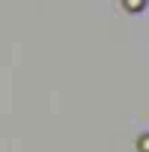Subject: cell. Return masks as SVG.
Wrapping results in <instances>:
<instances>
[{"label":"cell","instance_id":"cell-1","mask_svg":"<svg viewBox=\"0 0 149 152\" xmlns=\"http://www.w3.org/2000/svg\"><path fill=\"white\" fill-rule=\"evenodd\" d=\"M125 6H128L131 12H137V9H143V6H146V0H125Z\"/></svg>","mask_w":149,"mask_h":152},{"label":"cell","instance_id":"cell-2","mask_svg":"<svg viewBox=\"0 0 149 152\" xmlns=\"http://www.w3.org/2000/svg\"><path fill=\"white\" fill-rule=\"evenodd\" d=\"M137 149H140V152H149V134H146V137H140V143H137Z\"/></svg>","mask_w":149,"mask_h":152}]
</instances>
